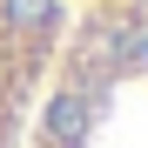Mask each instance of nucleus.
<instances>
[{"label":"nucleus","instance_id":"nucleus-2","mask_svg":"<svg viewBox=\"0 0 148 148\" xmlns=\"http://www.w3.org/2000/svg\"><path fill=\"white\" fill-rule=\"evenodd\" d=\"M61 0H0V148H27V121L61 54Z\"/></svg>","mask_w":148,"mask_h":148},{"label":"nucleus","instance_id":"nucleus-1","mask_svg":"<svg viewBox=\"0 0 148 148\" xmlns=\"http://www.w3.org/2000/svg\"><path fill=\"white\" fill-rule=\"evenodd\" d=\"M27 148H148V0H108L67 20Z\"/></svg>","mask_w":148,"mask_h":148}]
</instances>
